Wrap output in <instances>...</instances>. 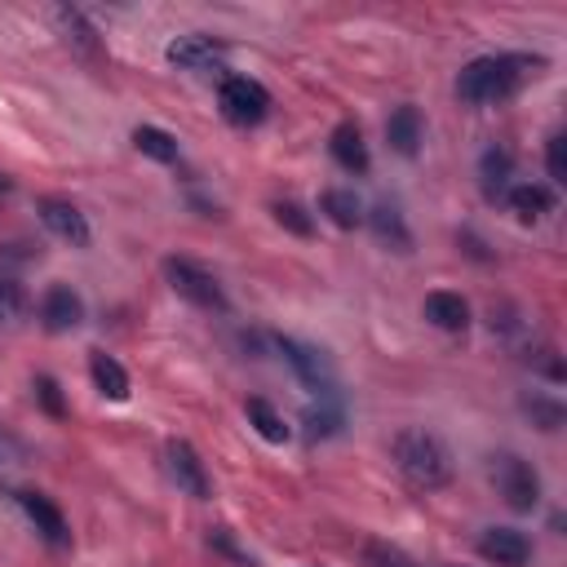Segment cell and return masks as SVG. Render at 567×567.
Masks as SVG:
<instances>
[{
    "label": "cell",
    "instance_id": "20",
    "mask_svg": "<svg viewBox=\"0 0 567 567\" xmlns=\"http://www.w3.org/2000/svg\"><path fill=\"white\" fill-rule=\"evenodd\" d=\"M505 199H509V208H514V217H518V221H527V226L554 213V190H549V186H536V182H523V186H509V190H505Z\"/></svg>",
    "mask_w": 567,
    "mask_h": 567
},
{
    "label": "cell",
    "instance_id": "23",
    "mask_svg": "<svg viewBox=\"0 0 567 567\" xmlns=\"http://www.w3.org/2000/svg\"><path fill=\"white\" fill-rule=\"evenodd\" d=\"M133 146H137L142 155L159 159V164H177V159H182L177 137H173V133H164V128H155V124H137V128H133Z\"/></svg>",
    "mask_w": 567,
    "mask_h": 567
},
{
    "label": "cell",
    "instance_id": "21",
    "mask_svg": "<svg viewBox=\"0 0 567 567\" xmlns=\"http://www.w3.org/2000/svg\"><path fill=\"white\" fill-rule=\"evenodd\" d=\"M89 377H93V385H97L102 399H111V403H124V399H128V372H124L111 354L93 350V354H89Z\"/></svg>",
    "mask_w": 567,
    "mask_h": 567
},
{
    "label": "cell",
    "instance_id": "2",
    "mask_svg": "<svg viewBox=\"0 0 567 567\" xmlns=\"http://www.w3.org/2000/svg\"><path fill=\"white\" fill-rule=\"evenodd\" d=\"M390 456H394L399 474H403L412 487H421V492H434V487H447V483H452V452H447V443H443L434 430H425V425L399 430L394 443H390Z\"/></svg>",
    "mask_w": 567,
    "mask_h": 567
},
{
    "label": "cell",
    "instance_id": "14",
    "mask_svg": "<svg viewBox=\"0 0 567 567\" xmlns=\"http://www.w3.org/2000/svg\"><path fill=\"white\" fill-rule=\"evenodd\" d=\"M421 137H425V124H421V111L412 106V102H403V106H394L390 111V120H385V142H390V151L394 155H416L421 151Z\"/></svg>",
    "mask_w": 567,
    "mask_h": 567
},
{
    "label": "cell",
    "instance_id": "17",
    "mask_svg": "<svg viewBox=\"0 0 567 567\" xmlns=\"http://www.w3.org/2000/svg\"><path fill=\"white\" fill-rule=\"evenodd\" d=\"M53 22H58L62 40H66L75 53H84V58H102V40H97L93 22H89L80 9H71V4H58V9H53Z\"/></svg>",
    "mask_w": 567,
    "mask_h": 567
},
{
    "label": "cell",
    "instance_id": "9",
    "mask_svg": "<svg viewBox=\"0 0 567 567\" xmlns=\"http://www.w3.org/2000/svg\"><path fill=\"white\" fill-rule=\"evenodd\" d=\"M13 501H18V509L27 514V523L49 540V545H58V549H66L71 545V527H66V518H62V509L44 496V492H13Z\"/></svg>",
    "mask_w": 567,
    "mask_h": 567
},
{
    "label": "cell",
    "instance_id": "32",
    "mask_svg": "<svg viewBox=\"0 0 567 567\" xmlns=\"http://www.w3.org/2000/svg\"><path fill=\"white\" fill-rule=\"evenodd\" d=\"M13 456H18V443H13V434L0 425V465H4V461H13Z\"/></svg>",
    "mask_w": 567,
    "mask_h": 567
},
{
    "label": "cell",
    "instance_id": "13",
    "mask_svg": "<svg viewBox=\"0 0 567 567\" xmlns=\"http://www.w3.org/2000/svg\"><path fill=\"white\" fill-rule=\"evenodd\" d=\"M341 425H346L341 390L319 394V399L306 403V412H301V430H306V439H332V434H341Z\"/></svg>",
    "mask_w": 567,
    "mask_h": 567
},
{
    "label": "cell",
    "instance_id": "29",
    "mask_svg": "<svg viewBox=\"0 0 567 567\" xmlns=\"http://www.w3.org/2000/svg\"><path fill=\"white\" fill-rule=\"evenodd\" d=\"M31 390H35V403H40L49 416H58V421L66 416V399H62V385H58L49 372H40V377L31 381Z\"/></svg>",
    "mask_w": 567,
    "mask_h": 567
},
{
    "label": "cell",
    "instance_id": "22",
    "mask_svg": "<svg viewBox=\"0 0 567 567\" xmlns=\"http://www.w3.org/2000/svg\"><path fill=\"white\" fill-rule=\"evenodd\" d=\"M319 208L332 217V226H341V230H354L359 221H363V204H359V195L354 190H341V186H332V190H323L319 195Z\"/></svg>",
    "mask_w": 567,
    "mask_h": 567
},
{
    "label": "cell",
    "instance_id": "18",
    "mask_svg": "<svg viewBox=\"0 0 567 567\" xmlns=\"http://www.w3.org/2000/svg\"><path fill=\"white\" fill-rule=\"evenodd\" d=\"M509 177H514V151H509V146H487L483 159H478L483 195H487V199H501V195L509 190Z\"/></svg>",
    "mask_w": 567,
    "mask_h": 567
},
{
    "label": "cell",
    "instance_id": "30",
    "mask_svg": "<svg viewBox=\"0 0 567 567\" xmlns=\"http://www.w3.org/2000/svg\"><path fill=\"white\" fill-rule=\"evenodd\" d=\"M363 567H412V558L403 549H394L390 540H368L363 545Z\"/></svg>",
    "mask_w": 567,
    "mask_h": 567
},
{
    "label": "cell",
    "instance_id": "6",
    "mask_svg": "<svg viewBox=\"0 0 567 567\" xmlns=\"http://www.w3.org/2000/svg\"><path fill=\"white\" fill-rule=\"evenodd\" d=\"M275 350L284 354V363L297 372V381H301L310 394L337 390V368H332L328 350H319V346H310V341H297V337H275Z\"/></svg>",
    "mask_w": 567,
    "mask_h": 567
},
{
    "label": "cell",
    "instance_id": "7",
    "mask_svg": "<svg viewBox=\"0 0 567 567\" xmlns=\"http://www.w3.org/2000/svg\"><path fill=\"white\" fill-rule=\"evenodd\" d=\"M164 465H168V478H173L186 496H195V501H208V496H213V478H208L199 452H195L186 439H168V447H164Z\"/></svg>",
    "mask_w": 567,
    "mask_h": 567
},
{
    "label": "cell",
    "instance_id": "12",
    "mask_svg": "<svg viewBox=\"0 0 567 567\" xmlns=\"http://www.w3.org/2000/svg\"><path fill=\"white\" fill-rule=\"evenodd\" d=\"M328 146H332V159H337L346 173L363 177V173L372 168V159H368V142H363V128H359L354 120H341V124L332 128Z\"/></svg>",
    "mask_w": 567,
    "mask_h": 567
},
{
    "label": "cell",
    "instance_id": "8",
    "mask_svg": "<svg viewBox=\"0 0 567 567\" xmlns=\"http://www.w3.org/2000/svg\"><path fill=\"white\" fill-rule=\"evenodd\" d=\"M35 213H40L44 230H53L62 244H71V248H89V221H84V213H80L71 199L44 195V199H35Z\"/></svg>",
    "mask_w": 567,
    "mask_h": 567
},
{
    "label": "cell",
    "instance_id": "19",
    "mask_svg": "<svg viewBox=\"0 0 567 567\" xmlns=\"http://www.w3.org/2000/svg\"><path fill=\"white\" fill-rule=\"evenodd\" d=\"M425 319L434 323V328H443V332H465V323H470V301L461 297V292H430L425 297Z\"/></svg>",
    "mask_w": 567,
    "mask_h": 567
},
{
    "label": "cell",
    "instance_id": "15",
    "mask_svg": "<svg viewBox=\"0 0 567 567\" xmlns=\"http://www.w3.org/2000/svg\"><path fill=\"white\" fill-rule=\"evenodd\" d=\"M368 226H372V235H377L381 248H390V252H412V230H408L403 213H399L390 199H381V204L368 208Z\"/></svg>",
    "mask_w": 567,
    "mask_h": 567
},
{
    "label": "cell",
    "instance_id": "31",
    "mask_svg": "<svg viewBox=\"0 0 567 567\" xmlns=\"http://www.w3.org/2000/svg\"><path fill=\"white\" fill-rule=\"evenodd\" d=\"M545 168H549V182H567V137L563 133H554L549 142H545Z\"/></svg>",
    "mask_w": 567,
    "mask_h": 567
},
{
    "label": "cell",
    "instance_id": "4",
    "mask_svg": "<svg viewBox=\"0 0 567 567\" xmlns=\"http://www.w3.org/2000/svg\"><path fill=\"white\" fill-rule=\"evenodd\" d=\"M164 279H168V288H173L182 301H190V306H199V310H213V315L226 310V292H221L217 275L204 270L199 261H190V257H168V261H164Z\"/></svg>",
    "mask_w": 567,
    "mask_h": 567
},
{
    "label": "cell",
    "instance_id": "16",
    "mask_svg": "<svg viewBox=\"0 0 567 567\" xmlns=\"http://www.w3.org/2000/svg\"><path fill=\"white\" fill-rule=\"evenodd\" d=\"M217 58H221V40H213V35H177L168 44V62L182 71H208V66H217Z\"/></svg>",
    "mask_w": 567,
    "mask_h": 567
},
{
    "label": "cell",
    "instance_id": "10",
    "mask_svg": "<svg viewBox=\"0 0 567 567\" xmlns=\"http://www.w3.org/2000/svg\"><path fill=\"white\" fill-rule=\"evenodd\" d=\"M40 323H44L49 332H71V328H80V323H84V301H80V292H75L71 284H53V288L44 292V301H40Z\"/></svg>",
    "mask_w": 567,
    "mask_h": 567
},
{
    "label": "cell",
    "instance_id": "11",
    "mask_svg": "<svg viewBox=\"0 0 567 567\" xmlns=\"http://www.w3.org/2000/svg\"><path fill=\"white\" fill-rule=\"evenodd\" d=\"M478 554H483L487 563H496V567H527L532 540H527L523 532H514V527H487V532L478 536Z\"/></svg>",
    "mask_w": 567,
    "mask_h": 567
},
{
    "label": "cell",
    "instance_id": "3",
    "mask_svg": "<svg viewBox=\"0 0 567 567\" xmlns=\"http://www.w3.org/2000/svg\"><path fill=\"white\" fill-rule=\"evenodd\" d=\"M487 474H492V483H496V492H501V501H505L509 509L532 514V509L540 505V474H536L523 456L496 452L492 465H487Z\"/></svg>",
    "mask_w": 567,
    "mask_h": 567
},
{
    "label": "cell",
    "instance_id": "5",
    "mask_svg": "<svg viewBox=\"0 0 567 567\" xmlns=\"http://www.w3.org/2000/svg\"><path fill=\"white\" fill-rule=\"evenodd\" d=\"M217 106L226 115V124L235 128H252L270 115V93L252 80V75H226L217 89Z\"/></svg>",
    "mask_w": 567,
    "mask_h": 567
},
{
    "label": "cell",
    "instance_id": "24",
    "mask_svg": "<svg viewBox=\"0 0 567 567\" xmlns=\"http://www.w3.org/2000/svg\"><path fill=\"white\" fill-rule=\"evenodd\" d=\"M244 412H248L252 430H257L266 443H288V434H292V430L284 425V416H279V412H275L266 399H248V403H244Z\"/></svg>",
    "mask_w": 567,
    "mask_h": 567
},
{
    "label": "cell",
    "instance_id": "28",
    "mask_svg": "<svg viewBox=\"0 0 567 567\" xmlns=\"http://www.w3.org/2000/svg\"><path fill=\"white\" fill-rule=\"evenodd\" d=\"M523 363L532 368V372H540L545 381H563L567 377V368H563V359H558V350L549 346V341H540V346H527V354H523Z\"/></svg>",
    "mask_w": 567,
    "mask_h": 567
},
{
    "label": "cell",
    "instance_id": "27",
    "mask_svg": "<svg viewBox=\"0 0 567 567\" xmlns=\"http://www.w3.org/2000/svg\"><path fill=\"white\" fill-rule=\"evenodd\" d=\"M270 213H275V221H279L284 230H292V235H301V239L315 235V217L306 213V204H297V199H275Z\"/></svg>",
    "mask_w": 567,
    "mask_h": 567
},
{
    "label": "cell",
    "instance_id": "33",
    "mask_svg": "<svg viewBox=\"0 0 567 567\" xmlns=\"http://www.w3.org/2000/svg\"><path fill=\"white\" fill-rule=\"evenodd\" d=\"M9 190H13V182H9L4 173H0V199H9Z\"/></svg>",
    "mask_w": 567,
    "mask_h": 567
},
{
    "label": "cell",
    "instance_id": "1",
    "mask_svg": "<svg viewBox=\"0 0 567 567\" xmlns=\"http://www.w3.org/2000/svg\"><path fill=\"white\" fill-rule=\"evenodd\" d=\"M545 71V58L536 53H492V58H474L461 66L456 75V97L465 106H492V102H509L527 80H536Z\"/></svg>",
    "mask_w": 567,
    "mask_h": 567
},
{
    "label": "cell",
    "instance_id": "26",
    "mask_svg": "<svg viewBox=\"0 0 567 567\" xmlns=\"http://www.w3.org/2000/svg\"><path fill=\"white\" fill-rule=\"evenodd\" d=\"M523 412H527L532 425L545 430V434L563 430V421H567V408H563L558 399H549V394H523Z\"/></svg>",
    "mask_w": 567,
    "mask_h": 567
},
{
    "label": "cell",
    "instance_id": "25",
    "mask_svg": "<svg viewBox=\"0 0 567 567\" xmlns=\"http://www.w3.org/2000/svg\"><path fill=\"white\" fill-rule=\"evenodd\" d=\"M31 310V297L27 288L13 279V275H0V328H18Z\"/></svg>",
    "mask_w": 567,
    "mask_h": 567
}]
</instances>
